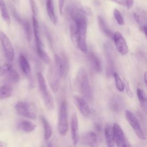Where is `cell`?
<instances>
[{
	"instance_id": "2",
	"label": "cell",
	"mask_w": 147,
	"mask_h": 147,
	"mask_svg": "<svg viewBox=\"0 0 147 147\" xmlns=\"http://www.w3.org/2000/svg\"><path fill=\"white\" fill-rule=\"evenodd\" d=\"M77 80L80 91L86 100H91L92 98V93L89 82L88 75L84 68H81L77 75Z\"/></svg>"
},
{
	"instance_id": "28",
	"label": "cell",
	"mask_w": 147,
	"mask_h": 147,
	"mask_svg": "<svg viewBox=\"0 0 147 147\" xmlns=\"http://www.w3.org/2000/svg\"><path fill=\"white\" fill-rule=\"evenodd\" d=\"M35 47H36V51L39 57L44 62L47 64H49L51 63V59L48 55L47 53V52L44 50L42 47V44H41L35 45Z\"/></svg>"
},
{
	"instance_id": "18",
	"label": "cell",
	"mask_w": 147,
	"mask_h": 147,
	"mask_svg": "<svg viewBox=\"0 0 147 147\" xmlns=\"http://www.w3.org/2000/svg\"><path fill=\"white\" fill-rule=\"evenodd\" d=\"M98 20L99 27L100 30L107 36L109 37H113L114 33L113 32L111 29L109 28L106 22L104 20V18L101 16H99L98 17Z\"/></svg>"
},
{
	"instance_id": "33",
	"label": "cell",
	"mask_w": 147,
	"mask_h": 147,
	"mask_svg": "<svg viewBox=\"0 0 147 147\" xmlns=\"http://www.w3.org/2000/svg\"><path fill=\"white\" fill-rule=\"evenodd\" d=\"M113 16L117 24L119 25H123L124 24V20L121 13V12L117 9L113 10Z\"/></svg>"
},
{
	"instance_id": "15",
	"label": "cell",
	"mask_w": 147,
	"mask_h": 147,
	"mask_svg": "<svg viewBox=\"0 0 147 147\" xmlns=\"http://www.w3.org/2000/svg\"><path fill=\"white\" fill-rule=\"evenodd\" d=\"M89 61L91 68L96 72H100L102 71V64L99 58L94 52H90L88 55Z\"/></svg>"
},
{
	"instance_id": "6",
	"label": "cell",
	"mask_w": 147,
	"mask_h": 147,
	"mask_svg": "<svg viewBox=\"0 0 147 147\" xmlns=\"http://www.w3.org/2000/svg\"><path fill=\"white\" fill-rule=\"evenodd\" d=\"M125 117L137 137L141 140H145V134L137 116L131 111L126 110L125 111Z\"/></svg>"
},
{
	"instance_id": "27",
	"label": "cell",
	"mask_w": 147,
	"mask_h": 147,
	"mask_svg": "<svg viewBox=\"0 0 147 147\" xmlns=\"http://www.w3.org/2000/svg\"><path fill=\"white\" fill-rule=\"evenodd\" d=\"M12 64L11 61L6 59H0V76L5 75L10 69H11Z\"/></svg>"
},
{
	"instance_id": "1",
	"label": "cell",
	"mask_w": 147,
	"mask_h": 147,
	"mask_svg": "<svg viewBox=\"0 0 147 147\" xmlns=\"http://www.w3.org/2000/svg\"><path fill=\"white\" fill-rule=\"evenodd\" d=\"M71 19L69 32L73 45L83 53H87V19L80 7L76 6L69 7L67 11Z\"/></svg>"
},
{
	"instance_id": "13",
	"label": "cell",
	"mask_w": 147,
	"mask_h": 147,
	"mask_svg": "<svg viewBox=\"0 0 147 147\" xmlns=\"http://www.w3.org/2000/svg\"><path fill=\"white\" fill-rule=\"evenodd\" d=\"M82 144L86 147H96L98 145L97 135L95 132L89 131L81 137Z\"/></svg>"
},
{
	"instance_id": "31",
	"label": "cell",
	"mask_w": 147,
	"mask_h": 147,
	"mask_svg": "<svg viewBox=\"0 0 147 147\" xmlns=\"http://www.w3.org/2000/svg\"><path fill=\"white\" fill-rule=\"evenodd\" d=\"M113 76L114 80H115V87H116L117 89L119 91H123L125 89L123 80L121 79V78H120L119 75L116 72H114L113 73Z\"/></svg>"
},
{
	"instance_id": "26",
	"label": "cell",
	"mask_w": 147,
	"mask_h": 147,
	"mask_svg": "<svg viewBox=\"0 0 147 147\" xmlns=\"http://www.w3.org/2000/svg\"><path fill=\"white\" fill-rule=\"evenodd\" d=\"M59 56L61 63L62 76L66 77L69 71V61L65 53H61Z\"/></svg>"
},
{
	"instance_id": "7",
	"label": "cell",
	"mask_w": 147,
	"mask_h": 147,
	"mask_svg": "<svg viewBox=\"0 0 147 147\" xmlns=\"http://www.w3.org/2000/svg\"><path fill=\"white\" fill-rule=\"evenodd\" d=\"M114 142L117 147H131V145L127 140L125 133L121 126L117 123L112 126Z\"/></svg>"
},
{
	"instance_id": "39",
	"label": "cell",
	"mask_w": 147,
	"mask_h": 147,
	"mask_svg": "<svg viewBox=\"0 0 147 147\" xmlns=\"http://www.w3.org/2000/svg\"><path fill=\"white\" fill-rule=\"evenodd\" d=\"M109 1H113L114 2H115L119 5H125V0H109Z\"/></svg>"
},
{
	"instance_id": "30",
	"label": "cell",
	"mask_w": 147,
	"mask_h": 147,
	"mask_svg": "<svg viewBox=\"0 0 147 147\" xmlns=\"http://www.w3.org/2000/svg\"><path fill=\"white\" fill-rule=\"evenodd\" d=\"M0 12L3 19L7 23L10 22V17L4 0H0Z\"/></svg>"
},
{
	"instance_id": "4",
	"label": "cell",
	"mask_w": 147,
	"mask_h": 147,
	"mask_svg": "<svg viewBox=\"0 0 147 147\" xmlns=\"http://www.w3.org/2000/svg\"><path fill=\"white\" fill-rule=\"evenodd\" d=\"M57 128L59 133L63 136L67 134L68 130V107L65 100H63L61 103L59 108Z\"/></svg>"
},
{
	"instance_id": "17",
	"label": "cell",
	"mask_w": 147,
	"mask_h": 147,
	"mask_svg": "<svg viewBox=\"0 0 147 147\" xmlns=\"http://www.w3.org/2000/svg\"><path fill=\"white\" fill-rule=\"evenodd\" d=\"M46 7L48 16L53 24H56L57 20L55 13L53 0H46Z\"/></svg>"
},
{
	"instance_id": "23",
	"label": "cell",
	"mask_w": 147,
	"mask_h": 147,
	"mask_svg": "<svg viewBox=\"0 0 147 147\" xmlns=\"http://www.w3.org/2000/svg\"><path fill=\"white\" fill-rule=\"evenodd\" d=\"M137 95L141 107L145 113H146L147 110V99L145 92L140 88L137 89Z\"/></svg>"
},
{
	"instance_id": "35",
	"label": "cell",
	"mask_w": 147,
	"mask_h": 147,
	"mask_svg": "<svg viewBox=\"0 0 147 147\" xmlns=\"http://www.w3.org/2000/svg\"><path fill=\"white\" fill-rule=\"evenodd\" d=\"M123 84H124V87L126 88V91L127 95H128L129 97H130L131 98H133V92H132V91L131 90V88H130V86H129V83L127 82V80H125L124 82H123Z\"/></svg>"
},
{
	"instance_id": "19",
	"label": "cell",
	"mask_w": 147,
	"mask_h": 147,
	"mask_svg": "<svg viewBox=\"0 0 147 147\" xmlns=\"http://www.w3.org/2000/svg\"><path fill=\"white\" fill-rule=\"evenodd\" d=\"M41 121L42 123L44 128V137L45 141H48L50 139L52 134V128L48 120L44 117H41Z\"/></svg>"
},
{
	"instance_id": "12",
	"label": "cell",
	"mask_w": 147,
	"mask_h": 147,
	"mask_svg": "<svg viewBox=\"0 0 147 147\" xmlns=\"http://www.w3.org/2000/svg\"><path fill=\"white\" fill-rule=\"evenodd\" d=\"M105 57L106 59V70L107 76L113 75L114 71V56L111 52V47L109 45H106L105 47Z\"/></svg>"
},
{
	"instance_id": "36",
	"label": "cell",
	"mask_w": 147,
	"mask_h": 147,
	"mask_svg": "<svg viewBox=\"0 0 147 147\" xmlns=\"http://www.w3.org/2000/svg\"><path fill=\"white\" fill-rule=\"evenodd\" d=\"M80 10L82 11V12L86 16H91L92 14V10L91 9L90 7H89L88 6H80Z\"/></svg>"
},
{
	"instance_id": "11",
	"label": "cell",
	"mask_w": 147,
	"mask_h": 147,
	"mask_svg": "<svg viewBox=\"0 0 147 147\" xmlns=\"http://www.w3.org/2000/svg\"><path fill=\"white\" fill-rule=\"evenodd\" d=\"M61 77L55 66H52L49 71L48 79L49 86L53 92H56L59 90L60 85V78Z\"/></svg>"
},
{
	"instance_id": "38",
	"label": "cell",
	"mask_w": 147,
	"mask_h": 147,
	"mask_svg": "<svg viewBox=\"0 0 147 147\" xmlns=\"http://www.w3.org/2000/svg\"><path fill=\"white\" fill-rule=\"evenodd\" d=\"M125 5L127 6V8L128 9H130L131 8V7L133 6L134 4V0H125Z\"/></svg>"
},
{
	"instance_id": "32",
	"label": "cell",
	"mask_w": 147,
	"mask_h": 147,
	"mask_svg": "<svg viewBox=\"0 0 147 147\" xmlns=\"http://www.w3.org/2000/svg\"><path fill=\"white\" fill-rule=\"evenodd\" d=\"M21 23L22 24V25L24 28L27 39L29 41H30L32 40V29L30 26V25L29 21H22V20Z\"/></svg>"
},
{
	"instance_id": "29",
	"label": "cell",
	"mask_w": 147,
	"mask_h": 147,
	"mask_svg": "<svg viewBox=\"0 0 147 147\" xmlns=\"http://www.w3.org/2000/svg\"><path fill=\"white\" fill-rule=\"evenodd\" d=\"M13 88L9 84L0 86V99H3L10 97L13 93Z\"/></svg>"
},
{
	"instance_id": "9",
	"label": "cell",
	"mask_w": 147,
	"mask_h": 147,
	"mask_svg": "<svg viewBox=\"0 0 147 147\" xmlns=\"http://www.w3.org/2000/svg\"><path fill=\"white\" fill-rule=\"evenodd\" d=\"M113 39L117 51L122 55H125L129 52V48L127 43L119 32H115L113 33Z\"/></svg>"
},
{
	"instance_id": "24",
	"label": "cell",
	"mask_w": 147,
	"mask_h": 147,
	"mask_svg": "<svg viewBox=\"0 0 147 147\" xmlns=\"http://www.w3.org/2000/svg\"><path fill=\"white\" fill-rule=\"evenodd\" d=\"M18 127L21 130L25 132L29 133L35 129L36 125L29 121L24 120L20 122Z\"/></svg>"
},
{
	"instance_id": "8",
	"label": "cell",
	"mask_w": 147,
	"mask_h": 147,
	"mask_svg": "<svg viewBox=\"0 0 147 147\" xmlns=\"http://www.w3.org/2000/svg\"><path fill=\"white\" fill-rule=\"evenodd\" d=\"M0 43L6 59L12 61L14 57V48L9 38L2 31H0Z\"/></svg>"
},
{
	"instance_id": "40",
	"label": "cell",
	"mask_w": 147,
	"mask_h": 147,
	"mask_svg": "<svg viewBox=\"0 0 147 147\" xmlns=\"http://www.w3.org/2000/svg\"><path fill=\"white\" fill-rule=\"evenodd\" d=\"M143 78H144V81L145 84L146 85V83H147V72H146V71H145V72H144Z\"/></svg>"
},
{
	"instance_id": "43",
	"label": "cell",
	"mask_w": 147,
	"mask_h": 147,
	"mask_svg": "<svg viewBox=\"0 0 147 147\" xmlns=\"http://www.w3.org/2000/svg\"><path fill=\"white\" fill-rule=\"evenodd\" d=\"M15 3H18L19 2V0H12Z\"/></svg>"
},
{
	"instance_id": "5",
	"label": "cell",
	"mask_w": 147,
	"mask_h": 147,
	"mask_svg": "<svg viewBox=\"0 0 147 147\" xmlns=\"http://www.w3.org/2000/svg\"><path fill=\"white\" fill-rule=\"evenodd\" d=\"M17 112L29 119H35L37 116V110L36 106L32 102L22 101L18 102L15 106Z\"/></svg>"
},
{
	"instance_id": "37",
	"label": "cell",
	"mask_w": 147,
	"mask_h": 147,
	"mask_svg": "<svg viewBox=\"0 0 147 147\" xmlns=\"http://www.w3.org/2000/svg\"><path fill=\"white\" fill-rule=\"evenodd\" d=\"M65 0H58V6L59 13L61 15L63 13V9H64V5Z\"/></svg>"
},
{
	"instance_id": "16",
	"label": "cell",
	"mask_w": 147,
	"mask_h": 147,
	"mask_svg": "<svg viewBox=\"0 0 147 147\" xmlns=\"http://www.w3.org/2000/svg\"><path fill=\"white\" fill-rule=\"evenodd\" d=\"M104 136L107 147H114L112 126L109 123H106L104 127Z\"/></svg>"
},
{
	"instance_id": "22",
	"label": "cell",
	"mask_w": 147,
	"mask_h": 147,
	"mask_svg": "<svg viewBox=\"0 0 147 147\" xmlns=\"http://www.w3.org/2000/svg\"><path fill=\"white\" fill-rule=\"evenodd\" d=\"M5 76V82L9 84L16 83L19 81L20 76L17 71L14 69H10Z\"/></svg>"
},
{
	"instance_id": "10",
	"label": "cell",
	"mask_w": 147,
	"mask_h": 147,
	"mask_svg": "<svg viewBox=\"0 0 147 147\" xmlns=\"http://www.w3.org/2000/svg\"><path fill=\"white\" fill-rule=\"evenodd\" d=\"M74 101L81 114L85 117H88L91 114V109L87 100L82 96L76 95L74 96Z\"/></svg>"
},
{
	"instance_id": "41",
	"label": "cell",
	"mask_w": 147,
	"mask_h": 147,
	"mask_svg": "<svg viewBox=\"0 0 147 147\" xmlns=\"http://www.w3.org/2000/svg\"><path fill=\"white\" fill-rule=\"evenodd\" d=\"M7 144L4 141H0V147H7Z\"/></svg>"
},
{
	"instance_id": "14",
	"label": "cell",
	"mask_w": 147,
	"mask_h": 147,
	"mask_svg": "<svg viewBox=\"0 0 147 147\" xmlns=\"http://www.w3.org/2000/svg\"><path fill=\"white\" fill-rule=\"evenodd\" d=\"M71 137L72 144L74 146H76L79 140V127H78V119L77 115L74 113L72 114L71 119Z\"/></svg>"
},
{
	"instance_id": "3",
	"label": "cell",
	"mask_w": 147,
	"mask_h": 147,
	"mask_svg": "<svg viewBox=\"0 0 147 147\" xmlns=\"http://www.w3.org/2000/svg\"><path fill=\"white\" fill-rule=\"evenodd\" d=\"M37 77L39 90L42 95L44 105L48 110H52L54 108L53 99L48 90L45 80L41 72L37 73Z\"/></svg>"
},
{
	"instance_id": "25",
	"label": "cell",
	"mask_w": 147,
	"mask_h": 147,
	"mask_svg": "<svg viewBox=\"0 0 147 147\" xmlns=\"http://www.w3.org/2000/svg\"><path fill=\"white\" fill-rule=\"evenodd\" d=\"M19 64L22 72L25 75H29L30 73L31 69L30 64L26 57L23 55H20L19 57Z\"/></svg>"
},
{
	"instance_id": "34",
	"label": "cell",
	"mask_w": 147,
	"mask_h": 147,
	"mask_svg": "<svg viewBox=\"0 0 147 147\" xmlns=\"http://www.w3.org/2000/svg\"><path fill=\"white\" fill-rule=\"evenodd\" d=\"M30 6L31 9V11L33 14V16L36 17L38 14V7L34 0H29Z\"/></svg>"
},
{
	"instance_id": "21",
	"label": "cell",
	"mask_w": 147,
	"mask_h": 147,
	"mask_svg": "<svg viewBox=\"0 0 147 147\" xmlns=\"http://www.w3.org/2000/svg\"><path fill=\"white\" fill-rule=\"evenodd\" d=\"M133 17L136 22L142 27L146 26V13L142 10H137L133 13Z\"/></svg>"
},
{
	"instance_id": "42",
	"label": "cell",
	"mask_w": 147,
	"mask_h": 147,
	"mask_svg": "<svg viewBox=\"0 0 147 147\" xmlns=\"http://www.w3.org/2000/svg\"><path fill=\"white\" fill-rule=\"evenodd\" d=\"M47 147H54V146H53V144H52V142H49V143L48 144Z\"/></svg>"
},
{
	"instance_id": "20",
	"label": "cell",
	"mask_w": 147,
	"mask_h": 147,
	"mask_svg": "<svg viewBox=\"0 0 147 147\" xmlns=\"http://www.w3.org/2000/svg\"><path fill=\"white\" fill-rule=\"evenodd\" d=\"M123 106L122 100L118 96H113L110 101V109L115 112L119 111Z\"/></svg>"
}]
</instances>
